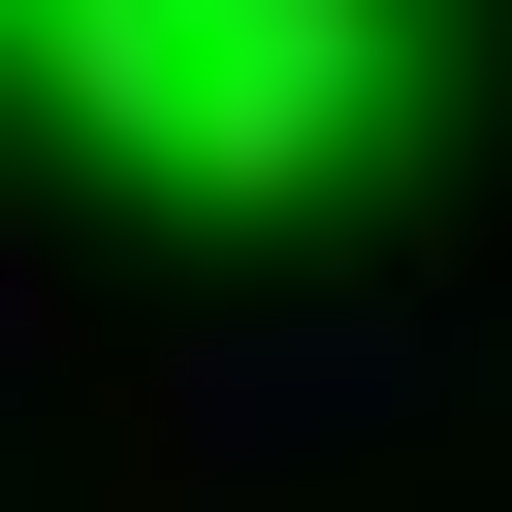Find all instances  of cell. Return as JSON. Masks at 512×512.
Segmentation results:
<instances>
[{"mask_svg": "<svg viewBox=\"0 0 512 512\" xmlns=\"http://www.w3.org/2000/svg\"><path fill=\"white\" fill-rule=\"evenodd\" d=\"M448 0H0V128L32 160H288V128H352L384 64H416Z\"/></svg>", "mask_w": 512, "mask_h": 512, "instance_id": "cell-1", "label": "cell"}]
</instances>
